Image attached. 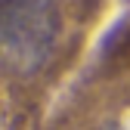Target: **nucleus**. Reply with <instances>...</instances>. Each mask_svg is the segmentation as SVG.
Instances as JSON below:
<instances>
[{"mask_svg": "<svg viewBox=\"0 0 130 130\" xmlns=\"http://www.w3.org/2000/svg\"><path fill=\"white\" fill-rule=\"evenodd\" d=\"M53 28L46 3H0V59L31 68L50 50Z\"/></svg>", "mask_w": 130, "mask_h": 130, "instance_id": "obj_1", "label": "nucleus"}, {"mask_svg": "<svg viewBox=\"0 0 130 130\" xmlns=\"http://www.w3.org/2000/svg\"><path fill=\"white\" fill-rule=\"evenodd\" d=\"M0 3H50V0H0Z\"/></svg>", "mask_w": 130, "mask_h": 130, "instance_id": "obj_2", "label": "nucleus"}]
</instances>
